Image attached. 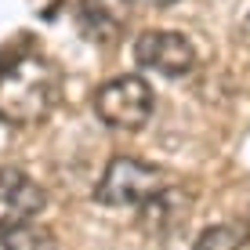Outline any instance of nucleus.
Segmentation results:
<instances>
[{
	"mask_svg": "<svg viewBox=\"0 0 250 250\" xmlns=\"http://www.w3.org/2000/svg\"><path fill=\"white\" fill-rule=\"evenodd\" d=\"M44 210V188L19 167H0V232L29 225Z\"/></svg>",
	"mask_w": 250,
	"mask_h": 250,
	"instance_id": "obj_5",
	"label": "nucleus"
},
{
	"mask_svg": "<svg viewBox=\"0 0 250 250\" xmlns=\"http://www.w3.org/2000/svg\"><path fill=\"white\" fill-rule=\"evenodd\" d=\"M131 19V0H80L76 25L91 44H116Z\"/></svg>",
	"mask_w": 250,
	"mask_h": 250,
	"instance_id": "obj_6",
	"label": "nucleus"
},
{
	"mask_svg": "<svg viewBox=\"0 0 250 250\" xmlns=\"http://www.w3.org/2000/svg\"><path fill=\"white\" fill-rule=\"evenodd\" d=\"M243 243V232L232 229V225H218V229H207L200 239H196V250H239Z\"/></svg>",
	"mask_w": 250,
	"mask_h": 250,
	"instance_id": "obj_9",
	"label": "nucleus"
},
{
	"mask_svg": "<svg viewBox=\"0 0 250 250\" xmlns=\"http://www.w3.org/2000/svg\"><path fill=\"white\" fill-rule=\"evenodd\" d=\"M188 210H192V196L167 182L156 196H149L138 207V229L149 232V236H167L188 221Z\"/></svg>",
	"mask_w": 250,
	"mask_h": 250,
	"instance_id": "obj_7",
	"label": "nucleus"
},
{
	"mask_svg": "<svg viewBox=\"0 0 250 250\" xmlns=\"http://www.w3.org/2000/svg\"><path fill=\"white\" fill-rule=\"evenodd\" d=\"M134 62L149 73L178 80V76H188L196 69V47L188 44V37L174 29H149L134 44Z\"/></svg>",
	"mask_w": 250,
	"mask_h": 250,
	"instance_id": "obj_4",
	"label": "nucleus"
},
{
	"mask_svg": "<svg viewBox=\"0 0 250 250\" xmlns=\"http://www.w3.org/2000/svg\"><path fill=\"white\" fill-rule=\"evenodd\" d=\"M142 4H149V7H170V4H178V0H142Z\"/></svg>",
	"mask_w": 250,
	"mask_h": 250,
	"instance_id": "obj_10",
	"label": "nucleus"
},
{
	"mask_svg": "<svg viewBox=\"0 0 250 250\" xmlns=\"http://www.w3.org/2000/svg\"><path fill=\"white\" fill-rule=\"evenodd\" d=\"M0 250H58L51 229H40V225H19V229H7L0 232Z\"/></svg>",
	"mask_w": 250,
	"mask_h": 250,
	"instance_id": "obj_8",
	"label": "nucleus"
},
{
	"mask_svg": "<svg viewBox=\"0 0 250 250\" xmlns=\"http://www.w3.org/2000/svg\"><path fill=\"white\" fill-rule=\"evenodd\" d=\"M152 105H156V98H152L149 80L134 73L116 76L94 91V113L113 131H142L152 116Z\"/></svg>",
	"mask_w": 250,
	"mask_h": 250,
	"instance_id": "obj_2",
	"label": "nucleus"
},
{
	"mask_svg": "<svg viewBox=\"0 0 250 250\" xmlns=\"http://www.w3.org/2000/svg\"><path fill=\"white\" fill-rule=\"evenodd\" d=\"M247 239H250V214H247Z\"/></svg>",
	"mask_w": 250,
	"mask_h": 250,
	"instance_id": "obj_11",
	"label": "nucleus"
},
{
	"mask_svg": "<svg viewBox=\"0 0 250 250\" xmlns=\"http://www.w3.org/2000/svg\"><path fill=\"white\" fill-rule=\"evenodd\" d=\"M62 73L40 55H19L0 65V120L15 127L40 124L58 102Z\"/></svg>",
	"mask_w": 250,
	"mask_h": 250,
	"instance_id": "obj_1",
	"label": "nucleus"
},
{
	"mask_svg": "<svg viewBox=\"0 0 250 250\" xmlns=\"http://www.w3.org/2000/svg\"><path fill=\"white\" fill-rule=\"evenodd\" d=\"M163 185H167V174L156 163H145L138 156H113L102 182L94 185V200L105 207H142Z\"/></svg>",
	"mask_w": 250,
	"mask_h": 250,
	"instance_id": "obj_3",
	"label": "nucleus"
}]
</instances>
